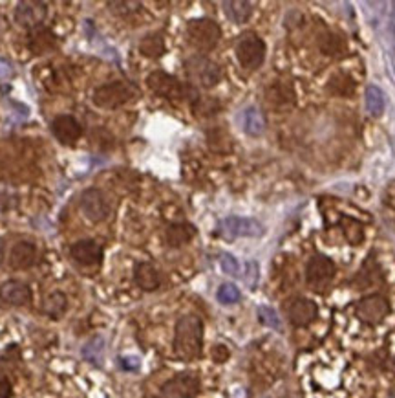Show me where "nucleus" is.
Wrapping results in <instances>:
<instances>
[{
	"label": "nucleus",
	"instance_id": "nucleus-1",
	"mask_svg": "<svg viewBox=\"0 0 395 398\" xmlns=\"http://www.w3.org/2000/svg\"><path fill=\"white\" fill-rule=\"evenodd\" d=\"M204 340V325L196 316H183L176 325L174 336V351L182 360H194L201 353Z\"/></svg>",
	"mask_w": 395,
	"mask_h": 398
},
{
	"label": "nucleus",
	"instance_id": "nucleus-2",
	"mask_svg": "<svg viewBox=\"0 0 395 398\" xmlns=\"http://www.w3.org/2000/svg\"><path fill=\"white\" fill-rule=\"evenodd\" d=\"M147 83L155 94L169 101H182V99H198V92L191 85H185L170 74L152 72L147 77Z\"/></svg>",
	"mask_w": 395,
	"mask_h": 398
},
{
	"label": "nucleus",
	"instance_id": "nucleus-3",
	"mask_svg": "<svg viewBox=\"0 0 395 398\" xmlns=\"http://www.w3.org/2000/svg\"><path fill=\"white\" fill-rule=\"evenodd\" d=\"M187 40L196 50L209 52L222 39V30L211 18H194L187 24Z\"/></svg>",
	"mask_w": 395,
	"mask_h": 398
},
{
	"label": "nucleus",
	"instance_id": "nucleus-4",
	"mask_svg": "<svg viewBox=\"0 0 395 398\" xmlns=\"http://www.w3.org/2000/svg\"><path fill=\"white\" fill-rule=\"evenodd\" d=\"M235 54L245 70H257L266 59V42L257 33L245 32L236 40Z\"/></svg>",
	"mask_w": 395,
	"mask_h": 398
},
{
	"label": "nucleus",
	"instance_id": "nucleus-5",
	"mask_svg": "<svg viewBox=\"0 0 395 398\" xmlns=\"http://www.w3.org/2000/svg\"><path fill=\"white\" fill-rule=\"evenodd\" d=\"M138 96V90L124 81H112L93 92V103L101 108H117Z\"/></svg>",
	"mask_w": 395,
	"mask_h": 398
},
{
	"label": "nucleus",
	"instance_id": "nucleus-6",
	"mask_svg": "<svg viewBox=\"0 0 395 398\" xmlns=\"http://www.w3.org/2000/svg\"><path fill=\"white\" fill-rule=\"evenodd\" d=\"M187 76L191 77V81H196L198 85L205 86V89H213L222 81V68L218 67L214 61L201 55L191 57L185 63Z\"/></svg>",
	"mask_w": 395,
	"mask_h": 398
},
{
	"label": "nucleus",
	"instance_id": "nucleus-7",
	"mask_svg": "<svg viewBox=\"0 0 395 398\" xmlns=\"http://www.w3.org/2000/svg\"><path fill=\"white\" fill-rule=\"evenodd\" d=\"M262 233V224L251 217H227L218 226V235L229 241L238 237H260Z\"/></svg>",
	"mask_w": 395,
	"mask_h": 398
},
{
	"label": "nucleus",
	"instance_id": "nucleus-8",
	"mask_svg": "<svg viewBox=\"0 0 395 398\" xmlns=\"http://www.w3.org/2000/svg\"><path fill=\"white\" fill-rule=\"evenodd\" d=\"M79 207L90 222H102L110 215V202L101 189H86L81 195Z\"/></svg>",
	"mask_w": 395,
	"mask_h": 398
},
{
	"label": "nucleus",
	"instance_id": "nucleus-9",
	"mask_svg": "<svg viewBox=\"0 0 395 398\" xmlns=\"http://www.w3.org/2000/svg\"><path fill=\"white\" fill-rule=\"evenodd\" d=\"M46 15H48V6L45 2H35V0L18 2L17 8H15V21L28 30H35V28L42 26Z\"/></svg>",
	"mask_w": 395,
	"mask_h": 398
},
{
	"label": "nucleus",
	"instance_id": "nucleus-10",
	"mask_svg": "<svg viewBox=\"0 0 395 398\" xmlns=\"http://www.w3.org/2000/svg\"><path fill=\"white\" fill-rule=\"evenodd\" d=\"M198 391L200 380L194 375H178L163 385L161 394L163 398H194Z\"/></svg>",
	"mask_w": 395,
	"mask_h": 398
},
{
	"label": "nucleus",
	"instance_id": "nucleus-11",
	"mask_svg": "<svg viewBox=\"0 0 395 398\" xmlns=\"http://www.w3.org/2000/svg\"><path fill=\"white\" fill-rule=\"evenodd\" d=\"M390 312V305L382 295H368L357 303V316L366 323H379Z\"/></svg>",
	"mask_w": 395,
	"mask_h": 398
},
{
	"label": "nucleus",
	"instance_id": "nucleus-12",
	"mask_svg": "<svg viewBox=\"0 0 395 398\" xmlns=\"http://www.w3.org/2000/svg\"><path fill=\"white\" fill-rule=\"evenodd\" d=\"M335 275V264L324 257V255H317L307 264V283L311 287H315L317 290H320L322 287H326Z\"/></svg>",
	"mask_w": 395,
	"mask_h": 398
},
{
	"label": "nucleus",
	"instance_id": "nucleus-13",
	"mask_svg": "<svg viewBox=\"0 0 395 398\" xmlns=\"http://www.w3.org/2000/svg\"><path fill=\"white\" fill-rule=\"evenodd\" d=\"M52 132H54V136L61 144L70 145L76 144L77 140L81 138L83 127H81V123L73 116L62 114V116H57L52 121Z\"/></svg>",
	"mask_w": 395,
	"mask_h": 398
},
{
	"label": "nucleus",
	"instance_id": "nucleus-14",
	"mask_svg": "<svg viewBox=\"0 0 395 398\" xmlns=\"http://www.w3.org/2000/svg\"><path fill=\"white\" fill-rule=\"evenodd\" d=\"M285 314H288L289 322L293 325L304 326L317 318V307L313 301L306 300V297H297V300L288 301Z\"/></svg>",
	"mask_w": 395,
	"mask_h": 398
},
{
	"label": "nucleus",
	"instance_id": "nucleus-15",
	"mask_svg": "<svg viewBox=\"0 0 395 398\" xmlns=\"http://www.w3.org/2000/svg\"><path fill=\"white\" fill-rule=\"evenodd\" d=\"M70 255L76 263L83 264V266H93V264L101 263L102 246L92 239H85V241H77L76 244H71Z\"/></svg>",
	"mask_w": 395,
	"mask_h": 398
},
{
	"label": "nucleus",
	"instance_id": "nucleus-16",
	"mask_svg": "<svg viewBox=\"0 0 395 398\" xmlns=\"http://www.w3.org/2000/svg\"><path fill=\"white\" fill-rule=\"evenodd\" d=\"M0 300L13 307H23L31 301V290L23 281H6L0 287Z\"/></svg>",
	"mask_w": 395,
	"mask_h": 398
},
{
	"label": "nucleus",
	"instance_id": "nucleus-17",
	"mask_svg": "<svg viewBox=\"0 0 395 398\" xmlns=\"http://www.w3.org/2000/svg\"><path fill=\"white\" fill-rule=\"evenodd\" d=\"M57 45V37L49 28L39 26L30 32V39H28V48L31 50V54L45 55L55 48Z\"/></svg>",
	"mask_w": 395,
	"mask_h": 398
},
{
	"label": "nucleus",
	"instance_id": "nucleus-18",
	"mask_svg": "<svg viewBox=\"0 0 395 398\" xmlns=\"http://www.w3.org/2000/svg\"><path fill=\"white\" fill-rule=\"evenodd\" d=\"M37 263V248L28 241L17 242L11 251H9V264L15 270H26L31 268Z\"/></svg>",
	"mask_w": 395,
	"mask_h": 398
},
{
	"label": "nucleus",
	"instance_id": "nucleus-19",
	"mask_svg": "<svg viewBox=\"0 0 395 398\" xmlns=\"http://www.w3.org/2000/svg\"><path fill=\"white\" fill-rule=\"evenodd\" d=\"M134 275H136V283H138L143 290H155V288L161 285L160 272H158L154 264L151 263H139L138 266H136Z\"/></svg>",
	"mask_w": 395,
	"mask_h": 398
},
{
	"label": "nucleus",
	"instance_id": "nucleus-20",
	"mask_svg": "<svg viewBox=\"0 0 395 398\" xmlns=\"http://www.w3.org/2000/svg\"><path fill=\"white\" fill-rule=\"evenodd\" d=\"M242 127L249 136H262L266 130V118L257 107L245 108L242 114Z\"/></svg>",
	"mask_w": 395,
	"mask_h": 398
},
{
	"label": "nucleus",
	"instance_id": "nucleus-21",
	"mask_svg": "<svg viewBox=\"0 0 395 398\" xmlns=\"http://www.w3.org/2000/svg\"><path fill=\"white\" fill-rule=\"evenodd\" d=\"M225 15L231 18L232 23L244 24L247 23L249 17L253 15V4L245 0H232V2H223Z\"/></svg>",
	"mask_w": 395,
	"mask_h": 398
},
{
	"label": "nucleus",
	"instance_id": "nucleus-22",
	"mask_svg": "<svg viewBox=\"0 0 395 398\" xmlns=\"http://www.w3.org/2000/svg\"><path fill=\"white\" fill-rule=\"evenodd\" d=\"M194 226H191V224H172L169 229H167V242H169L170 246L178 248V246H183V244H187V242L191 241L192 237H194Z\"/></svg>",
	"mask_w": 395,
	"mask_h": 398
},
{
	"label": "nucleus",
	"instance_id": "nucleus-23",
	"mask_svg": "<svg viewBox=\"0 0 395 398\" xmlns=\"http://www.w3.org/2000/svg\"><path fill=\"white\" fill-rule=\"evenodd\" d=\"M139 50H141V54L147 55V57H161L165 52L163 35H161V33H151V35H147L139 42Z\"/></svg>",
	"mask_w": 395,
	"mask_h": 398
},
{
	"label": "nucleus",
	"instance_id": "nucleus-24",
	"mask_svg": "<svg viewBox=\"0 0 395 398\" xmlns=\"http://www.w3.org/2000/svg\"><path fill=\"white\" fill-rule=\"evenodd\" d=\"M366 110L372 114L373 118H379L384 112V94L382 90L375 85H370L366 89Z\"/></svg>",
	"mask_w": 395,
	"mask_h": 398
},
{
	"label": "nucleus",
	"instance_id": "nucleus-25",
	"mask_svg": "<svg viewBox=\"0 0 395 398\" xmlns=\"http://www.w3.org/2000/svg\"><path fill=\"white\" fill-rule=\"evenodd\" d=\"M45 312L49 318H61L62 314L66 312V295L62 292H52L45 300Z\"/></svg>",
	"mask_w": 395,
	"mask_h": 398
},
{
	"label": "nucleus",
	"instance_id": "nucleus-26",
	"mask_svg": "<svg viewBox=\"0 0 395 398\" xmlns=\"http://www.w3.org/2000/svg\"><path fill=\"white\" fill-rule=\"evenodd\" d=\"M218 300L223 305L236 303V301H240V290L235 285H231V283H225V285L218 288Z\"/></svg>",
	"mask_w": 395,
	"mask_h": 398
},
{
	"label": "nucleus",
	"instance_id": "nucleus-27",
	"mask_svg": "<svg viewBox=\"0 0 395 398\" xmlns=\"http://www.w3.org/2000/svg\"><path fill=\"white\" fill-rule=\"evenodd\" d=\"M258 318H260V322H262L264 325L271 326V329H276V331L282 329L278 314H276L271 307H260V309H258Z\"/></svg>",
	"mask_w": 395,
	"mask_h": 398
},
{
	"label": "nucleus",
	"instance_id": "nucleus-28",
	"mask_svg": "<svg viewBox=\"0 0 395 398\" xmlns=\"http://www.w3.org/2000/svg\"><path fill=\"white\" fill-rule=\"evenodd\" d=\"M101 353H102L101 338H95V340H92L88 345H86L85 349H83V356L93 363H98L99 360H101Z\"/></svg>",
	"mask_w": 395,
	"mask_h": 398
},
{
	"label": "nucleus",
	"instance_id": "nucleus-29",
	"mask_svg": "<svg viewBox=\"0 0 395 398\" xmlns=\"http://www.w3.org/2000/svg\"><path fill=\"white\" fill-rule=\"evenodd\" d=\"M220 264H222V270L225 273L236 275V273L240 272V264H238V261H236L235 257L229 254H223L222 257H220Z\"/></svg>",
	"mask_w": 395,
	"mask_h": 398
},
{
	"label": "nucleus",
	"instance_id": "nucleus-30",
	"mask_svg": "<svg viewBox=\"0 0 395 398\" xmlns=\"http://www.w3.org/2000/svg\"><path fill=\"white\" fill-rule=\"evenodd\" d=\"M213 358L216 360V362H225L227 358H229V351H227L225 345H216L213 349Z\"/></svg>",
	"mask_w": 395,
	"mask_h": 398
},
{
	"label": "nucleus",
	"instance_id": "nucleus-31",
	"mask_svg": "<svg viewBox=\"0 0 395 398\" xmlns=\"http://www.w3.org/2000/svg\"><path fill=\"white\" fill-rule=\"evenodd\" d=\"M11 76H13V67L4 59H0V79H8Z\"/></svg>",
	"mask_w": 395,
	"mask_h": 398
},
{
	"label": "nucleus",
	"instance_id": "nucleus-32",
	"mask_svg": "<svg viewBox=\"0 0 395 398\" xmlns=\"http://www.w3.org/2000/svg\"><path fill=\"white\" fill-rule=\"evenodd\" d=\"M11 397V384L6 380L4 376H0V398Z\"/></svg>",
	"mask_w": 395,
	"mask_h": 398
},
{
	"label": "nucleus",
	"instance_id": "nucleus-33",
	"mask_svg": "<svg viewBox=\"0 0 395 398\" xmlns=\"http://www.w3.org/2000/svg\"><path fill=\"white\" fill-rule=\"evenodd\" d=\"M121 367H123V369H129V371H136L139 367V360L132 358V356H130V358H121Z\"/></svg>",
	"mask_w": 395,
	"mask_h": 398
},
{
	"label": "nucleus",
	"instance_id": "nucleus-34",
	"mask_svg": "<svg viewBox=\"0 0 395 398\" xmlns=\"http://www.w3.org/2000/svg\"><path fill=\"white\" fill-rule=\"evenodd\" d=\"M0 259H2V244H0Z\"/></svg>",
	"mask_w": 395,
	"mask_h": 398
}]
</instances>
